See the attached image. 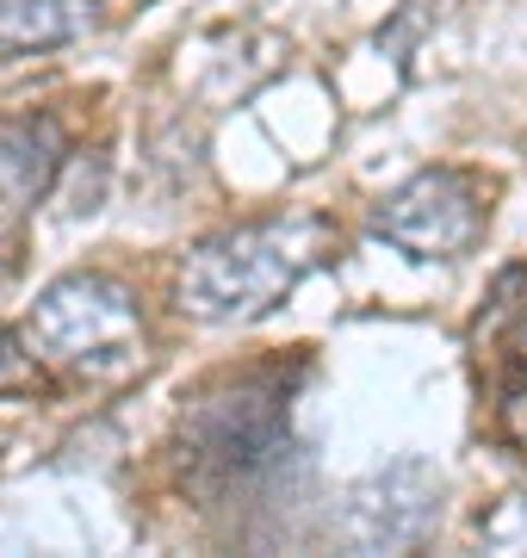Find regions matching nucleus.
I'll use <instances>...</instances> for the list:
<instances>
[{"label": "nucleus", "mask_w": 527, "mask_h": 558, "mask_svg": "<svg viewBox=\"0 0 527 558\" xmlns=\"http://www.w3.org/2000/svg\"><path fill=\"white\" fill-rule=\"evenodd\" d=\"M186 465L218 484H255L280 472L292 453V422H285V385L267 373L223 379L186 403L181 416Z\"/></svg>", "instance_id": "2"}, {"label": "nucleus", "mask_w": 527, "mask_h": 558, "mask_svg": "<svg viewBox=\"0 0 527 558\" xmlns=\"http://www.w3.org/2000/svg\"><path fill=\"white\" fill-rule=\"evenodd\" d=\"M503 428H508V440L527 453V366H522V379L508 385V398H503Z\"/></svg>", "instance_id": "10"}, {"label": "nucleus", "mask_w": 527, "mask_h": 558, "mask_svg": "<svg viewBox=\"0 0 527 558\" xmlns=\"http://www.w3.org/2000/svg\"><path fill=\"white\" fill-rule=\"evenodd\" d=\"M44 373H38V360L25 354L20 341L0 329V391H38Z\"/></svg>", "instance_id": "9"}, {"label": "nucleus", "mask_w": 527, "mask_h": 558, "mask_svg": "<svg viewBox=\"0 0 527 558\" xmlns=\"http://www.w3.org/2000/svg\"><path fill=\"white\" fill-rule=\"evenodd\" d=\"M62 168V131L50 112H7L0 119V205L32 211L57 186Z\"/></svg>", "instance_id": "6"}, {"label": "nucleus", "mask_w": 527, "mask_h": 558, "mask_svg": "<svg viewBox=\"0 0 527 558\" xmlns=\"http://www.w3.org/2000/svg\"><path fill=\"white\" fill-rule=\"evenodd\" d=\"M100 0H0V50L32 57V50H62L100 32Z\"/></svg>", "instance_id": "7"}, {"label": "nucleus", "mask_w": 527, "mask_h": 558, "mask_svg": "<svg viewBox=\"0 0 527 558\" xmlns=\"http://www.w3.org/2000/svg\"><path fill=\"white\" fill-rule=\"evenodd\" d=\"M25 336L44 360L69 373H124L143 348V304L112 274H62L50 279L25 317Z\"/></svg>", "instance_id": "3"}, {"label": "nucleus", "mask_w": 527, "mask_h": 558, "mask_svg": "<svg viewBox=\"0 0 527 558\" xmlns=\"http://www.w3.org/2000/svg\"><path fill=\"white\" fill-rule=\"evenodd\" d=\"M335 248V223L323 211H273V218L230 223L186 248L181 260V311L199 323H255L298 292Z\"/></svg>", "instance_id": "1"}, {"label": "nucleus", "mask_w": 527, "mask_h": 558, "mask_svg": "<svg viewBox=\"0 0 527 558\" xmlns=\"http://www.w3.org/2000/svg\"><path fill=\"white\" fill-rule=\"evenodd\" d=\"M0 279H7V255H0Z\"/></svg>", "instance_id": "11"}, {"label": "nucleus", "mask_w": 527, "mask_h": 558, "mask_svg": "<svg viewBox=\"0 0 527 558\" xmlns=\"http://www.w3.org/2000/svg\"><path fill=\"white\" fill-rule=\"evenodd\" d=\"M441 521V472L428 459H391L342 502L347 553H416Z\"/></svg>", "instance_id": "5"}, {"label": "nucleus", "mask_w": 527, "mask_h": 558, "mask_svg": "<svg viewBox=\"0 0 527 558\" xmlns=\"http://www.w3.org/2000/svg\"><path fill=\"white\" fill-rule=\"evenodd\" d=\"M478 546H485V553H508V558H522V553H527V497H503V502H490L485 515H478Z\"/></svg>", "instance_id": "8"}, {"label": "nucleus", "mask_w": 527, "mask_h": 558, "mask_svg": "<svg viewBox=\"0 0 527 558\" xmlns=\"http://www.w3.org/2000/svg\"><path fill=\"white\" fill-rule=\"evenodd\" d=\"M490 193L471 168H422L372 205V236L409 260H459L478 248Z\"/></svg>", "instance_id": "4"}]
</instances>
